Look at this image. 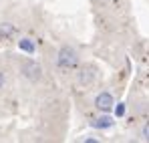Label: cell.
<instances>
[{
  "instance_id": "obj_3",
  "label": "cell",
  "mask_w": 149,
  "mask_h": 143,
  "mask_svg": "<svg viewBox=\"0 0 149 143\" xmlns=\"http://www.w3.org/2000/svg\"><path fill=\"white\" fill-rule=\"evenodd\" d=\"M95 105L99 107L101 111H111V107H113V97L109 95V93H101V95L95 99Z\"/></svg>"
},
{
  "instance_id": "obj_10",
  "label": "cell",
  "mask_w": 149,
  "mask_h": 143,
  "mask_svg": "<svg viewBox=\"0 0 149 143\" xmlns=\"http://www.w3.org/2000/svg\"><path fill=\"white\" fill-rule=\"evenodd\" d=\"M2 85H4V73L0 71V87H2Z\"/></svg>"
},
{
  "instance_id": "obj_6",
  "label": "cell",
  "mask_w": 149,
  "mask_h": 143,
  "mask_svg": "<svg viewBox=\"0 0 149 143\" xmlns=\"http://www.w3.org/2000/svg\"><path fill=\"white\" fill-rule=\"evenodd\" d=\"M111 125H113L111 117H99V119L93 121V127H97V129H107V127H111Z\"/></svg>"
},
{
  "instance_id": "obj_9",
  "label": "cell",
  "mask_w": 149,
  "mask_h": 143,
  "mask_svg": "<svg viewBox=\"0 0 149 143\" xmlns=\"http://www.w3.org/2000/svg\"><path fill=\"white\" fill-rule=\"evenodd\" d=\"M123 113H125V105H123V103H119V105H117V109H115V115H117V117H121Z\"/></svg>"
},
{
  "instance_id": "obj_4",
  "label": "cell",
  "mask_w": 149,
  "mask_h": 143,
  "mask_svg": "<svg viewBox=\"0 0 149 143\" xmlns=\"http://www.w3.org/2000/svg\"><path fill=\"white\" fill-rule=\"evenodd\" d=\"M93 79H95L93 69H83L81 75H79V83H81V85H89V83H93Z\"/></svg>"
},
{
  "instance_id": "obj_2",
  "label": "cell",
  "mask_w": 149,
  "mask_h": 143,
  "mask_svg": "<svg viewBox=\"0 0 149 143\" xmlns=\"http://www.w3.org/2000/svg\"><path fill=\"white\" fill-rule=\"evenodd\" d=\"M22 73H24V77L28 81H38L40 79V67L36 63H32V61L22 65Z\"/></svg>"
},
{
  "instance_id": "obj_8",
  "label": "cell",
  "mask_w": 149,
  "mask_h": 143,
  "mask_svg": "<svg viewBox=\"0 0 149 143\" xmlns=\"http://www.w3.org/2000/svg\"><path fill=\"white\" fill-rule=\"evenodd\" d=\"M12 30H14V28H12L10 24H4V26L0 28V32H2V34H12Z\"/></svg>"
},
{
  "instance_id": "obj_7",
  "label": "cell",
  "mask_w": 149,
  "mask_h": 143,
  "mask_svg": "<svg viewBox=\"0 0 149 143\" xmlns=\"http://www.w3.org/2000/svg\"><path fill=\"white\" fill-rule=\"evenodd\" d=\"M141 137H143V141H149V123L141 129Z\"/></svg>"
},
{
  "instance_id": "obj_1",
  "label": "cell",
  "mask_w": 149,
  "mask_h": 143,
  "mask_svg": "<svg viewBox=\"0 0 149 143\" xmlns=\"http://www.w3.org/2000/svg\"><path fill=\"white\" fill-rule=\"evenodd\" d=\"M56 63H58L61 69H73L79 63V54L73 47H63L56 54Z\"/></svg>"
},
{
  "instance_id": "obj_5",
  "label": "cell",
  "mask_w": 149,
  "mask_h": 143,
  "mask_svg": "<svg viewBox=\"0 0 149 143\" xmlns=\"http://www.w3.org/2000/svg\"><path fill=\"white\" fill-rule=\"evenodd\" d=\"M18 48L24 50V52H28V54H32V52H34V43H32L30 38H20V40H18Z\"/></svg>"
}]
</instances>
